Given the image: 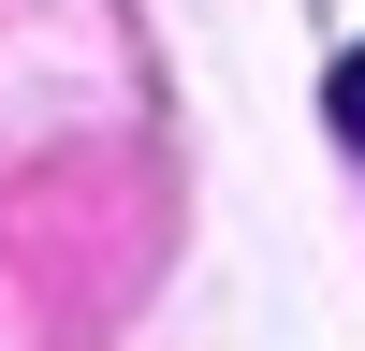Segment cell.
Listing matches in <instances>:
<instances>
[{"mask_svg":"<svg viewBox=\"0 0 365 351\" xmlns=\"http://www.w3.org/2000/svg\"><path fill=\"white\" fill-rule=\"evenodd\" d=\"M322 117H336V132H351V146H365V44H351V58H336V88H322Z\"/></svg>","mask_w":365,"mask_h":351,"instance_id":"6da1fadb","label":"cell"}]
</instances>
